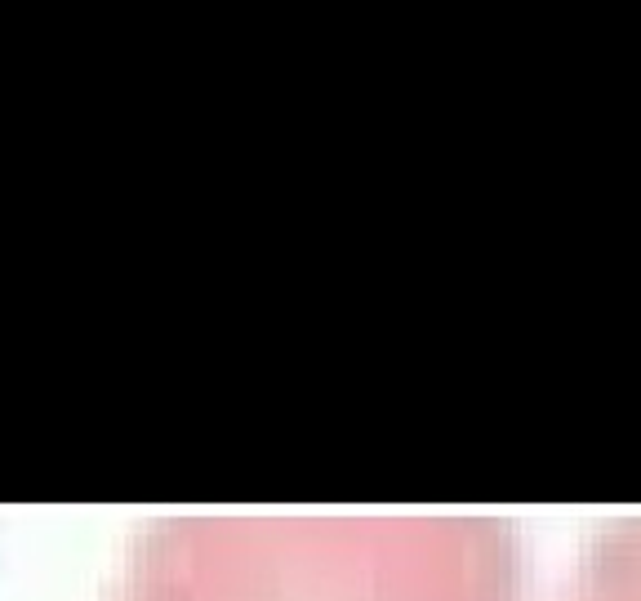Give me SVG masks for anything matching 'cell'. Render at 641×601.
<instances>
[{"mask_svg":"<svg viewBox=\"0 0 641 601\" xmlns=\"http://www.w3.org/2000/svg\"><path fill=\"white\" fill-rule=\"evenodd\" d=\"M245 601H517V584L490 526L357 521L263 539Z\"/></svg>","mask_w":641,"mask_h":601,"instance_id":"cell-1","label":"cell"},{"mask_svg":"<svg viewBox=\"0 0 641 601\" xmlns=\"http://www.w3.org/2000/svg\"><path fill=\"white\" fill-rule=\"evenodd\" d=\"M575 601H641V517L610 526L593 544Z\"/></svg>","mask_w":641,"mask_h":601,"instance_id":"cell-2","label":"cell"}]
</instances>
